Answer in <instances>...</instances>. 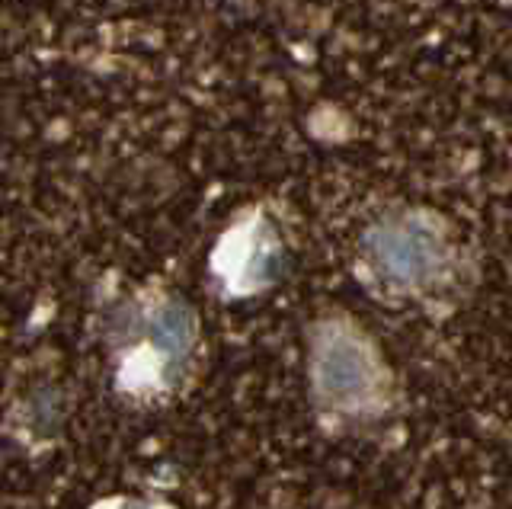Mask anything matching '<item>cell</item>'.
I'll use <instances>...</instances> for the list:
<instances>
[{
	"label": "cell",
	"mask_w": 512,
	"mask_h": 509,
	"mask_svg": "<svg viewBox=\"0 0 512 509\" xmlns=\"http://www.w3.org/2000/svg\"><path fill=\"white\" fill-rule=\"evenodd\" d=\"M381 365L372 349L352 333H327L314 349V391L320 404L336 407L343 413L365 410L378 401L381 391Z\"/></svg>",
	"instance_id": "obj_1"
},
{
	"label": "cell",
	"mask_w": 512,
	"mask_h": 509,
	"mask_svg": "<svg viewBox=\"0 0 512 509\" xmlns=\"http://www.w3.org/2000/svg\"><path fill=\"white\" fill-rule=\"evenodd\" d=\"M128 509H144V506H128Z\"/></svg>",
	"instance_id": "obj_2"
}]
</instances>
